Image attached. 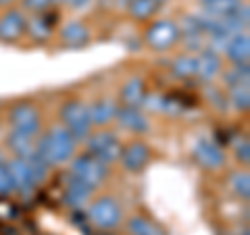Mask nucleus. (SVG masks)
Returning a JSON list of instances; mask_svg holds the SVG:
<instances>
[{"label":"nucleus","mask_w":250,"mask_h":235,"mask_svg":"<svg viewBox=\"0 0 250 235\" xmlns=\"http://www.w3.org/2000/svg\"><path fill=\"white\" fill-rule=\"evenodd\" d=\"M77 142L65 127H52L50 131L36 137V154L46 160L50 167L65 164L75 156Z\"/></svg>","instance_id":"f257e3e1"},{"label":"nucleus","mask_w":250,"mask_h":235,"mask_svg":"<svg viewBox=\"0 0 250 235\" xmlns=\"http://www.w3.org/2000/svg\"><path fill=\"white\" fill-rule=\"evenodd\" d=\"M61 121L62 127L73 136L75 142H82L92 133V119H90V106L82 100H69L61 108Z\"/></svg>","instance_id":"f03ea898"},{"label":"nucleus","mask_w":250,"mask_h":235,"mask_svg":"<svg viewBox=\"0 0 250 235\" xmlns=\"http://www.w3.org/2000/svg\"><path fill=\"white\" fill-rule=\"evenodd\" d=\"M182 40V27L173 19H156L144 31V42L156 52L171 50Z\"/></svg>","instance_id":"7ed1b4c3"},{"label":"nucleus","mask_w":250,"mask_h":235,"mask_svg":"<svg viewBox=\"0 0 250 235\" xmlns=\"http://www.w3.org/2000/svg\"><path fill=\"white\" fill-rule=\"evenodd\" d=\"M106 173H108V164H104L103 160H98L96 156H92L88 152L71 158V167H69V177L90 185L92 190L104 181Z\"/></svg>","instance_id":"20e7f679"},{"label":"nucleus","mask_w":250,"mask_h":235,"mask_svg":"<svg viewBox=\"0 0 250 235\" xmlns=\"http://www.w3.org/2000/svg\"><path fill=\"white\" fill-rule=\"evenodd\" d=\"M83 142H85V148H88V154L96 156V158L103 160L104 164L115 162L121 156V150H123L119 137H117L113 131H96V133H90V136L85 137Z\"/></svg>","instance_id":"39448f33"},{"label":"nucleus","mask_w":250,"mask_h":235,"mask_svg":"<svg viewBox=\"0 0 250 235\" xmlns=\"http://www.w3.org/2000/svg\"><path fill=\"white\" fill-rule=\"evenodd\" d=\"M88 221L98 229H115L121 223V206L111 196H103L88 204Z\"/></svg>","instance_id":"423d86ee"},{"label":"nucleus","mask_w":250,"mask_h":235,"mask_svg":"<svg viewBox=\"0 0 250 235\" xmlns=\"http://www.w3.org/2000/svg\"><path fill=\"white\" fill-rule=\"evenodd\" d=\"M9 123H11L13 131L27 133V136L38 137L40 127H42V117H40V111L31 102H19L17 106L11 108Z\"/></svg>","instance_id":"0eeeda50"},{"label":"nucleus","mask_w":250,"mask_h":235,"mask_svg":"<svg viewBox=\"0 0 250 235\" xmlns=\"http://www.w3.org/2000/svg\"><path fill=\"white\" fill-rule=\"evenodd\" d=\"M27 29V17L21 9H13L9 6L2 15H0V42L13 44L25 36Z\"/></svg>","instance_id":"6e6552de"},{"label":"nucleus","mask_w":250,"mask_h":235,"mask_svg":"<svg viewBox=\"0 0 250 235\" xmlns=\"http://www.w3.org/2000/svg\"><path fill=\"white\" fill-rule=\"evenodd\" d=\"M192 154L202 167L210 171H217L225 164V152L221 150V146L208 137H198L196 144H194Z\"/></svg>","instance_id":"1a4fd4ad"},{"label":"nucleus","mask_w":250,"mask_h":235,"mask_svg":"<svg viewBox=\"0 0 250 235\" xmlns=\"http://www.w3.org/2000/svg\"><path fill=\"white\" fill-rule=\"evenodd\" d=\"M150 148L144 142H131L121 150V164L127 173H142L150 162Z\"/></svg>","instance_id":"9d476101"},{"label":"nucleus","mask_w":250,"mask_h":235,"mask_svg":"<svg viewBox=\"0 0 250 235\" xmlns=\"http://www.w3.org/2000/svg\"><path fill=\"white\" fill-rule=\"evenodd\" d=\"M6 167H9V173H11V179H13L15 192H19L23 196H29L38 187L25 158H17V156H15L11 162H6Z\"/></svg>","instance_id":"9b49d317"},{"label":"nucleus","mask_w":250,"mask_h":235,"mask_svg":"<svg viewBox=\"0 0 250 235\" xmlns=\"http://www.w3.org/2000/svg\"><path fill=\"white\" fill-rule=\"evenodd\" d=\"M115 121L119 123L125 131H131V133H146L148 127H150L148 117L140 111V106H119Z\"/></svg>","instance_id":"f8f14e48"},{"label":"nucleus","mask_w":250,"mask_h":235,"mask_svg":"<svg viewBox=\"0 0 250 235\" xmlns=\"http://www.w3.org/2000/svg\"><path fill=\"white\" fill-rule=\"evenodd\" d=\"M59 36H61V42L69 46V48H82V46L90 42V27L83 21L73 19V21H67L61 27Z\"/></svg>","instance_id":"ddd939ff"},{"label":"nucleus","mask_w":250,"mask_h":235,"mask_svg":"<svg viewBox=\"0 0 250 235\" xmlns=\"http://www.w3.org/2000/svg\"><path fill=\"white\" fill-rule=\"evenodd\" d=\"M90 198H92V187L85 185L77 179L69 177V181L65 185V192H62V202L71 208H83L90 204Z\"/></svg>","instance_id":"4468645a"},{"label":"nucleus","mask_w":250,"mask_h":235,"mask_svg":"<svg viewBox=\"0 0 250 235\" xmlns=\"http://www.w3.org/2000/svg\"><path fill=\"white\" fill-rule=\"evenodd\" d=\"M223 52L231 62H248V59H250V36L246 31L229 36V40L223 46Z\"/></svg>","instance_id":"2eb2a0df"},{"label":"nucleus","mask_w":250,"mask_h":235,"mask_svg":"<svg viewBox=\"0 0 250 235\" xmlns=\"http://www.w3.org/2000/svg\"><path fill=\"white\" fill-rule=\"evenodd\" d=\"M198 75L202 81H213L221 73V57L215 48H205L198 54Z\"/></svg>","instance_id":"dca6fc26"},{"label":"nucleus","mask_w":250,"mask_h":235,"mask_svg":"<svg viewBox=\"0 0 250 235\" xmlns=\"http://www.w3.org/2000/svg\"><path fill=\"white\" fill-rule=\"evenodd\" d=\"M146 83L142 77H131L129 81L123 83V88L119 92V98L123 106H144L146 100Z\"/></svg>","instance_id":"f3484780"},{"label":"nucleus","mask_w":250,"mask_h":235,"mask_svg":"<svg viewBox=\"0 0 250 235\" xmlns=\"http://www.w3.org/2000/svg\"><path fill=\"white\" fill-rule=\"evenodd\" d=\"M117 111H119V106H117L115 100H111V98H100V100H96L94 104H90L92 125H96V127H104V125L115 121Z\"/></svg>","instance_id":"a211bd4d"},{"label":"nucleus","mask_w":250,"mask_h":235,"mask_svg":"<svg viewBox=\"0 0 250 235\" xmlns=\"http://www.w3.org/2000/svg\"><path fill=\"white\" fill-rule=\"evenodd\" d=\"M6 144H9L11 152L17 156V158H29V156L36 152V137L27 136V133L11 131L9 137H6Z\"/></svg>","instance_id":"6ab92c4d"},{"label":"nucleus","mask_w":250,"mask_h":235,"mask_svg":"<svg viewBox=\"0 0 250 235\" xmlns=\"http://www.w3.org/2000/svg\"><path fill=\"white\" fill-rule=\"evenodd\" d=\"M163 2L159 0H129L127 2V13L134 21H150L156 17L161 11Z\"/></svg>","instance_id":"aec40b11"},{"label":"nucleus","mask_w":250,"mask_h":235,"mask_svg":"<svg viewBox=\"0 0 250 235\" xmlns=\"http://www.w3.org/2000/svg\"><path fill=\"white\" fill-rule=\"evenodd\" d=\"M25 34H29L38 42H46L52 36V25H50L48 17H44V13H38L36 17H27Z\"/></svg>","instance_id":"412c9836"},{"label":"nucleus","mask_w":250,"mask_h":235,"mask_svg":"<svg viewBox=\"0 0 250 235\" xmlns=\"http://www.w3.org/2000/svg\"><path fill=\"white\" fill-rule=\"evenodd\" d=\"M202 11L210 13V15H217V17H225V15H231L236 13L244 0H198Z\"/></svg>","instance_id":"4be33fe9"},{"label":"nucleus","mask_w":250,"mask_h":235,"mask_svg":"<svg viewBox=\"0 0 250 235\" xmlns=\"http://www.w3.org/2000/svg\"><path fill=\"white\" fill-rule=\"evenodd\" d=\"M173 73L182 79H190V77H196L198 75V59L194 54H182L173 60Z\"/></svg>","instance_id":"5701e85b"},{"label":"nucleus","mask_w":250,"mask_h":235,"mask_svg":"<svg viewBox=\"0 0 250 235\" xmlns=\"http://www.w3.org/2000/svg\"><path fill=\"white\" fill-rule=\"evenodd\" d=\"M223 77H225V83H228L229 88L250 83V69H248V62H233V67H229L228 71L223 73Z\"/></svg>","instance_id":"b1692460"},{"label":"nucleus","mask_w":250,"mask_h":235,"mask_svg":"<svg viewBox=\"0 0 250 235\" xmlns=\"http://www.w3.org/2000/svg\"><path fill=\"white\" fill-rule=\"evenodd\" d=\"M129 231L134 235H167L163 227H159L154 221L146 216H134L129 221Z\"/></svg>","instance_id":"393cba45"},{"label":"nucleus","mask_w":250,"mask_h":235,"mask_svg":"<svg viewBox=\"0 0 250 235\" xmlns=\"http://www.w3.org/2000/svg\"><path fill=\"white\" fill-rule=\"evenodd\" d=\"M25 160H27V164H29V171H31V175H34L36 185L44 183L46 179H48V175H50V164L46 162V160H42L36 152L31 154L29 158H25Z\"/></svg>","instance_id":"a878e982"},{"label":"nucleus","mask_w":250,"mask_h":235,"mask_svg":"<svg viewBox=\"0 0 250 235\" xmlns=\"http://www.w3.org/2000/svg\"><path fill=\"white\" fill-rule=\"evenodd\" d=\"M229 102L236 106L238 111H248V106H250V88H248V83L231 88V92H229Z\"/></svg>","instance_id":"bb28decb"},{"label":"nucleus","mask_w":250,"mask_h":235,"mask_svg":"<svg viewBox=\"0 0 250 235\" xmlns=\"http://www.w3.org/2000/svg\"><path fill=\"white\" fill-rule=\"evenodd\" d=\"M231 187L240 198L248 200L250 198V175H248V171H238V173L231 177Z\"/></svg>","instance_id":"cd10ccee"},{"label":"nucleus","mask_w":250,"mask_h":235,"mask_svg":"<svg viewBox=\"0 0 250 235\" xmlns=\"http://www.w3.org/2000/svg\"><path fill=\"white\" fill-rule=\"evenodd\" d=\"M15 192V185H13V179H11V173H9V167L0 164V196H6Z\"/></svg>","instance_id":"c85d7f7f"},{"label":"nucleus","mask_w":250,"mask_h":235,"mask_svg":"<svg viewBox=\"0 0 250 235\" xmlns=\"http://www.w3.org/2000/svg\"><path fill=\"white\" fill-rule=\"evenodd\" d=\"M23 9H27L31 13H46L54 4V0H21Z\"/></svg>","instance_id":"c756f323"},{"label":"nucleus","mask_w":250,"mask_h":235,"mask_svg":"<svg viewBox=\"0 0 250 235\" xmlns=\"http://www.w3.org/2000/svg\"><path fill=\"white\" fill-rule=\"evenodd\" d=\"M236 158L242 164L250 162V144H248V139H240V142L236 144Z\"/></svg>","instance_id":"7c9ffc66"},{"label":"nucleus","mask_w":250,"mask_h":235,"mask_svg":"<svg viewBox=\"0 0 250 235\" xmlns=\"http://www.w3.org/2000/svg\"><path fill=\"white\" fill-rule=\"evenodd\" d=\"M67 6H71V9H75V11H82V9H85V6H90V2L92 0H62Z\"/></svg>","instance_id":"2f4dec72"},{"label":"nucleus","mask_w":250,"mask_h":235,"mask_svg":"<svg viewBox=\"0 0 250 235\" xmlns=\"http://www.w3.org/2000/svg\"><path fill=\"white\" fill-rule=\"evenodd\" d=\"M17 0H0V6H13Z\"/></svg>","instance_id":"473e14b6"},{"label":"nucleus","mask_w":250,"mask_h":235,"mask_svg":"<svg viewBox=\"0 0 250 235\" xmlns=\"http://www.w3.org/2000/svg\"><path fill=\"white\" fill-rule=\"evenodd\" d=\"M0 164H4V154L0 152Z\"/></svg>","instance_id":"72a5a7b5"},{"label":"nucleus","mask_w":250,"mask_h":235,"mask_svg":"<svg viewBox=\"0 0 250 235\" xmlns=\"http://www.w3.org/2000/svg\"><path fill=\"white\" fill-rule=\"evenodd\" d=\"M121 2H123V4H127V2H129V0H121Z\"/></svg>","instance_id":"f704fd0d"},{"label":"nucleus","mask_w":250,"mask_h":235,"mask_svg":"<svg viewBox=\"0 0 250 235\" xmlns=\"http://www.w3.org/2000/svg\"><path fill=\"white\" fill-rule=\"evenodd\" d=\"M159 2H165V0H159Z\"/></svg>","instance_id":"c9c22d12"}]
</instances>
